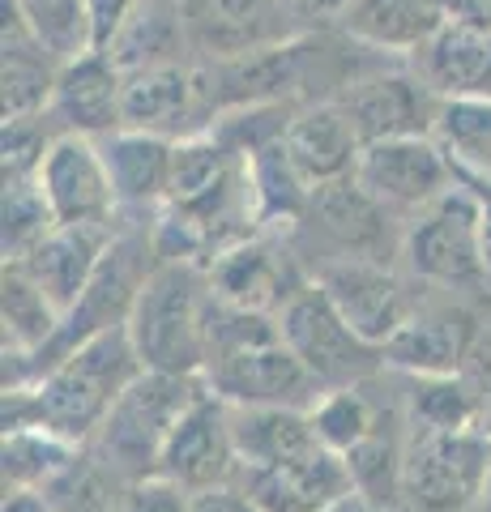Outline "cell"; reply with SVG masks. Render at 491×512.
<instances>
[{
  "mask_svg": "<svg viewBox=\"0 0 491 512\" xmlns=\"http://www.w3.org/2000/svg\"><path fill=\"white\" fill-rule=\"evenodd\" d=\"M312 282L376 346H385L402 329V320L427 291V282H419L402 261H338L325 265Z\"/></svg>",
  "mask_w": 491,
  "mask_h": 512,
  "instance_id": "obj_11",
  "label": "cell"
},
{
  "mask_svg": "<svg viewBox=\"0 0 491 512\" xmlns=\"http://www.w3.org/2000/svg\"><path fill=\"white\" fill-rule=\"evenodd\" d=\"M479 512H491V466H487V483H483V495H479Z\"/></svg>",
  "mask_w": 491,
  "mask_h": 512,
  "instance_id": "obj_44",
  "label": "cell"
},
{
  "mask_svg": "<svg viewBox=\"0 0 491 512\" xmlns=\"http://www.w3.org/2000/svg\"><path fill=\"white\" fill-rule=\"evenodd\" d=\"M355 180L398 222H410L457 184V171L436 137H389L363 146Z\"/></svg>",
  "mask_w": 491,
  "mask_h": 512,
  "instance_id": "obj_10",
  "label": "cell"
},
{
  "mask_svg": "<svg viewBox=\"0 0 491 512\" xmlns=\"http://www.w3.org/2000/svg\"><path fill=\"white\" fill-rule=\"evenodd\" d=\"M103 158L116 184L120 218L116 222H141L150 214V222L163 214V205L171 197V171H176V141L141 133V128H120V133L103 137Z\"/></svg>",
  "mask_w": 491,
  "mask_h": 512,
  "instance_id": "obj_20",
  "label": "cell"
},
{
  "mask_svg": "<svg viewBox=\"0 0 491 512\" xmlns=\"http://www.w3.org/2000/svg\"><path fill=\"white\" fill-rule=\"evenodd\" d=\"M158 474L180 483L188 491H214L240 483V448H235V427H231V402L205 389L184 419L171 431V440L158 461Z\"/></svg>",
  "mask_w": 491,
  "mask_h": 512,
  "instance_id": "obj_15",
  "label": "cell"
},
{
  "mask_svg": "<svg viewBox=\"0 0 491 512\" xmlns=\"http://www.w3.org/2000/svg\"><path fill=\"white\" fill-rule=\"evenodd\" d=\"M0 512H56L43 491H5V508Z\"/></svg>",
  "mask_w": 491,
  "mask_h": 512,
  "instance_id": "obj_41",
  "label": "cell"
},
{
  "mask_svg": "<svg viewBox=\"0 0 491 512\" xmlns=\"http://www.w3.org/2000/svg\"><path fill=\"white\" fill-rule=\"evenodd\" d=\"M214 282L201 261H158L129 312V338L150 372L201 376L210 350Z\"/></svg>",
  "mask_w": 491,
  "mask_h": 512,
  "instance_id": "obj_3",
  "label": "cell"
},
{
  "mask_svg": "<svg viewBox=\"0 0 491 512\" xmlns=\"http://www.w3.org/2000/svg\"><path fill=\"white\" fill-rule=\"evenodd\" d=\"M184 43H188V26H184L180 0H141V9L129 18V26L120 30V39L107 52L116 56L124 73H133V69H150V64L184 60L180 56Z\"/></svg>",
  "mask_w": 491,
  "mask_h": 512,
  "instance_id": "obj_30",
  "label": "cell"
},
{
  "mask_svg": "<svg viewBox=\"0 0 491 512\" xmlns=\"http://www.w3.org/2000/svg\"><path fill=\"white\" fill-rule=\"evenodd\" d=\"M406 427L410 431H470L483 427L487 402L483 393L462 376H406Z\"/></svg>",
  "mask_w": 491,
  "mask_h": 512,
  "instance_id": "obj_29",
  "label": "cell"
},
{
  "mask_svg": "<svg viewBox=\"0 0 491 512\" xmlns=\"http://www.w3.org/2000/svg\"><path fill=\"white\" fill-rule=\"evenodd\" d=\"M278 329H282V338H287V346L304 359V367L325 384V389L368 384L389 367L385 346L363 338L316 282H308L304 291L278 312Z\"/></svg>",
  "mask_w": 491,
  "mask_h": 512,
  "instance_id": "obj_7",
  "label": "cell"
},
{
  "mask_svg": "<svg viewBox=\"0 0 491 512\" xmlns=\"http://www.w3.org/2000/svg\"><path fill=\"white\" fill-rule=\"evenodd\" d=\"M368 384H351V389H325L321 402H316L308 410V419L316 427V436H321L325 448H334V453H351L355 444H363L372 436V427L380 423V410H385V402L380 397L368 393Z\"/></svg>",
  "mask_w": 491,
  "mask_h": 512,
  "instance_id": "obj_33",
  "label": "cell"
},
{
  "mask_svg": "<svg viewBox=\"0 0 491 512\" xmlns=\"http://www.w3.org/2000/svg\"><path fill=\"white\" fill-rule=\"evenodd\" d=\"M120 512H193V491L163 474H150L124 487Z\"/></svg>",
  "mask_w": 491,
  "mask_h": 512,
  "instance_id": "obj_37",
  "label": "cell"
},
{
  "mask_svg": "<svg viewBox=\"0 0 491 512\" xmlns=\"http://www.w3.org/2000/svg\"><path fill=\"white\" fill-rule=\"evenodd\" d=\"M351 5V0H282V9L295 13V18H342V9Z\"/></svg>",
  "mask_w": 491,
  "mask_h": 512,
  "instance_id": "obj_40",
  "label": "cell"
},
{
  "mask_svg": "<svg viewBox=\"0 0 491 512\" xmlns=\"http://www.w3.org/2000/svg\"><path fill=\"white\" fill-rule=\"evenodd\" d=\"M235 448H240V470L278 466L287 457H299L321 444L308 410L287 406H231Z\"/></svg>",
  "mask_w": 491,
  "mask_h": 512,
  "instance_id": "obj_26",
  "label": "cell"
},
{
  "mask_svg": "<svg viewBox=\"0 0 491 512\" xmlns=\"http://www.w3.org/2000/svg\"><path fill=\"white\" fill-rule=\"evenodd\" d=\"M90 9V35H94V52H107L120 30L129 26V18L141 9V0H86Z\"/></svg>",
  "mask_w": 491,
  "mask_h": 512,
  "instance_id": "obj_38",
  "label": "cell"
},
{
  "mask_svg": "<svg viewBox=\"0 0 491 512\" xmlns=\"http://www.w3.org/2000/svg\"><path fill=\"white\" fill-rule=\"evenodd\" d=\"M483 431L491 436V402H487V414H483Z\"/></svg>",
  "mask_w": 491,
  "mask_h": 512,
  "instance_id": "obj_45",
  "label": "cell"
},
{
  "mask_svg": "<svg viewBox=\"0 0 491 512\" xmlns=\"http://www.w3.org/2000/svg\"><path fill=\"white\" fill-rule=\"evenodd\" d=\"M193 512H261L257 500L244 487H214V491H197L193 495Z\"/></svg>",
  "mask_w": 491,
  "mask_h": 512,
  "instance_id": "obj_39",
  "label": "cell"
},
{
  "mask_svg": "<svg viewBox=\"0 0 491 512\" xmlns=\"http://www.w3.org/2000/svg\"><path fill=\"white\" fill-rule=\"evenodd\" d=\"M124 82L129 73L120 69L112 52H86L60 64L47 111L65 133L103 141L124 128Z\"/></svg>",
  "mask_w": 491,
  "mask_h": 512,
  "instance_id": "obj_18",
  "label": "cell"
},
{
  "mask_svg": "<svg viewBox=\"0 0 491 512\" xmlns=\"http://www.w3.org/2000/svg\"><path fill=\"white\" fill-rule=\"evenodd\" d=\"M282 137H287V150L295 158V167L308 175L312 188L355 175L359 154H363V141L355 133V124L346 120V111L334 99L299 107Z\"/></svg>",
  "mask_w": 491,
  "mask_h": 512,
  "instance_id": "obj_22",
  "label": "cell"
},
{
  "mask_svg": "<svg viewBox=\"0 0 491 512\" xmlns=\"http://www.w3.org/2000/svg\"><path fill=\"white\" fill-rule=\"evenodd\" d=\"M137 372L146 367L129 338V325H116L47 367L35 384L5 389V427H47L73 444H90Z\"/></svg>",
  "mask_w": 491,
  "mask_h": 512,
  "instance_id": "obj_1",
  "label": "cell"
},
{
  "mask_svg": "<svg viewBox=\"0 0 491 512\" xmlns=\"http://www.w3.org/2000/svg\"><path fill=\"white\" fill-rule=\"evenodd\" d=\"M449 22V0H351L342 9V35L372 52L410 56Z\"/></svg>",
  "mask_w": 491,
  "mask_h": 512,
  "instance_id": "obj_23",
  "label": "cell"
},
{
  "mask_svg": "<svg viewBox=\"0 0 491 512\" xmlns=\"http://www.w3.org/2000/svg\"><path fill=\"white\" fill-rule=\"evenodd\" d=\"M124 487L129 483H124L116 470H107L103 461L82 444V453H77L69 466L43 487V495L52 500L56 512H120Z\"/></svg>",
  "mask_w": 491,
  "mask_h": 512,
  "instance_id": "obj_34",
  "label": "cell"
},
{
  "mask_svg": "<svg viewBox=\"0 0 491 512\" xmlns=\"http://www.w3.org/2000/svg\"><path fill=\"white\" fill-rule=\"evenodd\" d=\"M235 487H244L261 512H329L346 495H355V478L342 453L316 444L278 466L240 470Z\"/></svg>",
  "mask_w": 491,
  "mask_h": 512,
  "instance_id": "obj_17",
  "label": "cell"
},
{
  "mask_svg": "<svg viewBox=\"0 0 491 512\" xmlns=\"http://www.w3.org/2000/svg\"><path fill=\"white\" fill-rule=\"evenodd\" d=\"M483 214L487 205L474 188L457 180L445 197L419 210L402 231V265L440 291L487 295L483 286Z\"/></svg>",
  "mask_w": 491,
  "mask_h": 512,
  "instance_id": "obj_6",
  "label": "cell"
},
{
  "mask_svg": "<svg viewBox=\"0 0 491 512\" xmlns=\"http://www.w3.org/2000/svg\"><path fill=\"white\" fill-rule=\"evenodd\" d=\"M483 286H487V295H491V205H487V214H483Z\"/></svg>",
  "mask_w": 491,
  "mask_h": 512,
  "instance_id": "obj_42",
  "label": "cell"
},
{
  "mask_svg": "<svg viewBox=\"0 0 491 512\" xmlns=\"http://www.w3.org/2000/svg\"><path fill=\"white\" fill-rule=\"evenodd\" d=\"M0 188H5L0 192V252H5V265H18L60 227V222L52 214V201H47L39 175L0 180Z\"/></svg>",
  "mask_w": 491,
  "mask_h": 512,
  "instance_id": "obj_32",
  "label": "cell"
},
{
  "mask_svg": "<svg viewBox=\"0 0 491 512\" xmlns=\"http://www.w3.org/2000/svg\"><path fill=\"white\" fill-rule=\"evenodd\" d=\"M39 184L52 201L56 222H94V227H116L120 218V201H116V184L107 171L103 146L94 137L82 133H60L47 150L43 167H39Z\"/></svg>",
  "mask_w": 491,
  "mask_h": 512,
  "instance_id": "obj_16",
  "label": "cell"
},
{
  "mask_svg": "<svg viewBox=\"0 0 491 512\" xmlns=\"http://www.w3.org/2000/svg\"><path fill=\"white\" fill-rule=\"evenodd\" d=\"M491 466V436L470 431H410L402 500L410 512H479V495Z\"/></svg>",
  "mask_w": 491,
  "mask_h": 512,
  "instance_id": "obj_8",
  "label": "cell"
},
{
  "mask_svg": "<svg viewBox=\"0 0 491 512\" xmlns=\"http://www.w3.org/2000/svg\"><path fill=\"white\" fill-rule=\"evenodd\" d=\"M180 9L188 43H197L214 60H231L265 47L269 18L287 13L282 0H180Z\"/></svg>",
  "mask_w": 491,
  "mask_h": 512,
  "instance_id": "obj_24",
  "label": "cell"
},
{
  "mask_svg": "<svg viewBox=\"0 0 491 512\" xmlns=\"http://www.w3.org/2000/svg\"><path fill=\"white\" fill-rule=\"evenodd\" d=\"M329 512H376V508H372L368 500H359V495H346V500H342V504H334Z\"/></svg>",
  "mask_w": 491,
  "mask_h": 512,
  "instance_id": "obj_43",
  "label": "cell"
},
{
  "mask_svg": "<svg viewBox=\"0 0 491 512\" xmlns=\"http://www.w3.org/2000/svg\"><path fill=\"white\" fill-rule=\"evenodd\" d=\"M214 295L235 303L248 312H269L278 316L287 303L312 282V274L299 261V252L291 248V239L282 231H257L231 244L227 252H218L210 265Z\"/></svg>",
  "mask_w": 491,
  "mask_h": 512,
  "instance_id": "obj_12",
  "label": "cell"
},
{
  "mask_svg": "<svg viewBox=\"0 0 491 512\" xmlns=\"http://www.w3.org/2000/svg\"><path fill=\"white\" fill-rule=\"evenodd\" d=\"M112 235H116V227H94V222L69 227V222H60L26 261H18V269H26L47 291V299L60 308V316H65L73 303L86 295V286L94 278V269H99L107 244H112Z\"/></svg>",
  "mask_w": 491,
  "mask_h": 512,
  "instance_id": "obj_21",
  "label": "cell"
},
{
  "mask_svg": "<svg viewBox=\"0 0 491 512\" xmlns=\"http://www.w3.org/2000/svg\"><path fill=\"white\" fill-rule=\"evenodd\" d=\"M65 133L52 111H39V116H13L0 128V180H26V175H39L52 141Z\"/></svg>",
  "mask_w": 491,
  "mask_h": 512,
  "instance_id": "obj_36",
  "label": "cell"
},
{
  "mask_svg": "<svg viewBox=\"0 0 491 512\" xmlns=\"http://www.w3.org/2000/svg\"><path fill=\"white\" fill-rule=\"evenodd\" d=\"M60 308L47 291L18 265H5L0 274V338H5V355L9 359H26L56 338L60 329Z\"/></svg>",
  "mask_w": 491,
  "mask_h": 512,
  "instance_id": "obj_28",
  "label": "cell"
},
{
  "mask_svg": "<svg viewBox=\"0 0 491 512\" xmlns=\"http://www.w3.org/2000/svg\"><path fill=\"white\" fill-rule=\"evenodd\" d=\"M432 137L445 146L457 180L491 205V99H445Z\"/></svg>",
  "mask_w": 491,
  "mask_h": 512,
  "instance_id": "obj_27",
  "label": "cell"
},
{
  "mask_svg": "<svg viewBox=\"0 0 491 512\" xmlns=\"http://www.w3.org/2000/svg\"><path fill=\"white\" fill-rule=\"evenodd\" d=\"M334 103L355 124L363 146L389 137H432L445 107V99L427 90L410 69H368Z\"/></svg>",
  "mask_w": 491,
  "mask_h": 512,
  "instance_id": "obj_14",
  "label": "cell"
},
{
  "mask_svg": "<svg viewBox=\"0 0 491 512\" xmlns=\"http://www.w3.org/2000/svg\"><path fill=\"white\" fill-rule=\"evenodd\" d=\"M205 389L231 406H287L312 410L325 384L287 346L278 316L248 312L214 295L210 350H205Z\"/></svg>",
  "mask_w": 491,
  "mask_h": 512,
  "instance_id": "obj_2",
  "label": "cell"
},
{
  "mask_svg": "<svg viewBox=\"0 0 491 512\" xmlns=\"http://www.w3.org/2000/svg\"><path fill=\"white\" fill-rule=\"evenodd\" d=\"M5 9V64H0V111L5 120L13 116H39L52 103L60 60L30 35V26L18 18V9L9 0H0Z\"/></svg>",
  "mask_w": 491,
  "mask_h": 512,
  "instance_id": "obj_25",
  "label": "cell"
},
{
  "mask_svg": "<svg viewBox=\"0 0 491 512\" xmlns=\"http://www.w3.org/2000/svg\"><path fill=\"white\" fill-rule=\"evenodd\" d=\"M406 69L440 99H491V26L449 18L406 56Z\"/></svg>",
  "mask_w": 491,
  "mask_h": 512,
  "instance_id": "obj_19",
  "label": "cell"
},
{
  "mask_svg": "<svg viewBox=\"0 0 491 512\" xmlns=\"http://www.w3.org/2000/svg\"><path fill=\"white\" fill-rule=\"evenodd\" d=\"M483 312L470 303L466 291H440L427 286L415 312L402 320V329L385 342L389 372L402 376H449L462 372L474 338L483 329Z\"/></svg>",
  "mask_w": 491,
  "mask_h": 512,
  "instance_id": "obj_9",
  "label": "cell"
},
{
  "mask_svg": "<svg viewBox=\"0 0 491 512\" xmlns=\"http://www.w3.org/2000/svg\"><path fill=\"white\" fill-rule=\"evenodd\" d=\"M205 393L201 376H176V372H137L133 384L116 397L107 419L90 436V453L116 470L124 483L158 474L163 448L171 431L184 419V410Z\"/></svg>",
  "mask_w": 491,
  "mask_h": 512,
  "instance_id": "obj_5",
  "label": "cell"
},
{
  "mask_svg": "<svg viewBox=\"0 0 491 512\" xmlns=\"http://www.w3.org/2000/svg\"><path fill=\"white\" fill-rule=\"evenodd\" d=\"M214 120L218 107L205 64H150V69H133L129 82H124V128L180 141L214 128Z\"/></svg>",
  "mask_w": 491,
  "mask_h": 512,
  "instance_id": "obj_13",
  "label": "cell"
},
{
  "mask_svg": "<svg viewBox=\"0 0 491 512\" xmlns=\"http://www.w3.org/2000/svg\"><path fill=\"white\" fill-rule=\"evenodd\" d=\"M77 453H82V444L47 427H5V440H0L5 491H43Z\"/></svg>",
  "mask_w": 491,
  "mask_h": 512,
  "instance_id": "obj_31",
  "label": "cell"
},
{
  "mask_svg": "<svg viewBox=\"0 0 491 512\" xmlns=\"http://www.w3.org/2000/svg\"><path fill=\"white\" fill-rule=\"evenodd\" d=\"M402 231L406 222L393 218L355 175H346L334 184H316L304 218L282 235L316 278L338 261H402Z\"/></svg>",
  "mask_w": 491,
  "mask_h": 512,
  "instance_id": "obj_4",
  "label": "cell"
},
{
  "mask_svg": "<svg viewBox=\"0 0 491 512\" xmlns=\"http://www.w3.org/2000/svg\"><path fill=\"white\" fill-rule=\"evenodd\" d=\"M9 5L18 9V18L30 26V35H35L60 64L94 52L86 0H9Z\"/></svg>",
  "mask_w": 491,
  "mask_h": 512,
  "instance_id": "obj_35",
  "label": "cell"
}]
</instances>
